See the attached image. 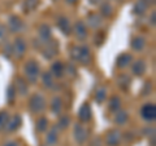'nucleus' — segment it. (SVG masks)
Segmentation results:
<instances>
[{"instance_id":"nucleus-3","label":"nucleus","mask_w":156,"mask_h":146,"mask_svg":"<svg viewBox=\"0 0 156 146\" xmlns=\"http://www.w3.org/2000/svg\"><path fill=\"white\" fill-rule=\"evenodd\" d=\"M46 108H47L46 98L41 93H35L30 97V100H29V110L33 114H41L46 110Z\"/></svg>"},{"instance_id":"nucleus-24","label":"nucleus","mask_w":156,"mask_h":146,"mask_svg":"<svg viewBox=\"0 0 156 146\" xmlns=\"http://www.w3.org/2000/svg\"><path fill=\"white\" fill-rule=\"evenodd\" d=\"M144 45H146V40L142 36H135V38H133V40H131V48H133L134 51H142Z\"/></svg>"},{"instance_id":"nucleus-22","label":"nucleus","mask_w":156,"mask_h":146,"mask_svg":"<svg viewBox=\"0 0 156 146\" xmlns=\"http://www.w3.org/2000/svg\"><path fill=\"white\" fill-rule=\"evenodd\" d=\"M61 110H62V101L60 97H55L51 102V111L55 115H58L61 113Z\"/></svg>"},{"instance_id":"nucleus-10","label":"nucleus","mask_w":156,"mask_h":146,"mask_svg":"<svg viewBox=\"0 0 156 146\" xmlns=\"http://www.w3.org/2000/svg\"><path fill=\"white\" fill-rule=\"evenodd\" d=\"M8 28H9V31L13 32V34L21 32L22 28H23L22 19L17 16H11L8 18Z\"/></svg>"},{"instance_id":"nucleus-29","label":"nucleus","mask_w":156,"mask_h":146,"mask_svg":"<svg viewBox=\"0 0 156 146\" xmlns=\"http://www.w3.org/2000/svg\"><path fill=\"white\" fill-rule=\"evenodd\" d=\"M107 98V89L104 87H100V88H98L96 93H95V101L98 104H101V102H104Z\"/></svg>"},{"instance_id":"nucleus-8","label":"nucleus","mask_w":156,"mask_h":146,"mask_svg":"<svg viewBox=\"0 0 156 146\" xmlns=\"http://www.w3.org/2000/svg\"><path fill=\"white\" fill-rule=\"evenodd\" d=\"M121 132L119 129H111L107 132L105 134V145L107 146H119V144L121 142Z\"/></svg>"},{"instance_id":"nucleus-12","label":"nucleus","mask_w":156,"mask_h":146,"mask_svg":"<svg viewBox=\"0 0 156 146\" xmlns=\"http://www.w3.org/2000/svg\"><path fill=\"white\" fill-rule=\"evenodd\" d=\"M21 124H22V118H21V115L16 114V115H13L12 118H9L5 129L8 131V132H16V131H17L20 127H21Z\"/></svg>"},{"instance_id":"nucleus-35","label":"nucleus","mask_w":156,"mask_h":146,"mask_svg":"<svg viewBox=\"0 0 156 146\" xmlns=\"http://www.w3.org/2000/svg\"><path fill=\"white\" fill-rule=\"evenodd\" d=\"M5 35H7V28L4 25H0V41H3L5 39Z\"/></svg>"},{"instance_id":"nucleus-33","label":"nucleus","mask_w":156,"mask_h":146,"mask_svg":"<svg viewBox=\"0 0 156 146\" xmlns=\"http://www.w3.org/2000/svg\"><path fill=\"white\" fill-rule=\"evenodd\" d=\"M68 124H69V118H68V116H61L56 127H57V129H65Z\"/></svg>"},{"instance_id":"nucleus-6","label":"nucleus","mask_w":156,"mask_h":146,"mask_svg":"<svg viewBox=\"0 0 156 146\" xmlns=\"http://www.w3.org/2000/svg\"><path fill=\"white\" fill-rule=\"evenodd\" d=\"M140 116L147 120V121H154L156 119V106L155 104H144L140 109Z\"/></svg>"},{"instance_id":"nucleus-16","label":"nucleus","mask_w":156,"mask_h":146,"mask_svg":"<svg viewBox=\"0 0 156 146\" xmlns=\"http://www.w3.org/2000/svg\"><path fill=\"white\" fill-rule=\"evenodd\" d=\"M146 70H147V66H146L144 61H142V60H138V61H135L134 64H131V72L136 76H142L146 72Z\"/></svg>"},{"instance_id":"nucleus-13","label":"nucleus","mask_w":156,"mask_h":146,"mask_svg":"<svg viewBox=\"0 0 156 146\" xmlns=\"http://www.w3.org/2000/svg\"><path fill=\"white\" fill-rule=\"evenodd\" d=\"M57 27L60 28V31L64 34V35H70L72 34V25H70V21L69 18L66 17H60L57 19Z\"/></svg>"},{"instance_id":"nucleus-26","label":"nucleus","mask_w":156,"mask_h":146,"mask_svg":"<svg viewBox=\"0 0 156 146\" xmlns=\"http://www.w3.org/2000/svg\"><path fill=\"white\" fill-rule=\"evenodd\" d=\"M42 81H43V84H44V87L52 88L53 84H55V78H53V75L51 74V71L44 72V74L42 75Z\"/></svg>"},{"instance_id":"nucleus-36","label":"nucleus","mask_w":156,"mask_h":146,"mask_svg":"<svg viewBox=\"0 0 156 146\" xmlns=\"http://www.w3.org/2000/svg\"><path fill=\"white\" fill-rule=\"evenodd\" d=\"M3 146H20L18 145V142H17V141H8V142H5V144H4Z\"/></svg>"},{"instance_id":"nucleus-17","label":"nucleus","mask_w":156,"mask_h":146,"mask_svg":"<svg viewBox=\"0 0 156 146\" xmlns=\"http://www.w3.org/2000/svg\"><path fill=\"white\" fill-rule=\"evenodd\" d=\"M87 25L91 28H98L101 26V16L99 13H90L87 14Z\"/></svg>"},{"instance_id":"nucleus-14","label":"nucleus","mask_w":156,"mask_h":146,"mask_svg":"<svg viewBox=\"0 0 156 146\" xmlns=\"http://www.w3.org/2000/svg\"><path fill=\"white\" fill-rule=\"evenodd\" d=\"M14 89H16V93H18L20 96L25 97L29 92V88H27V81L23 79V78H17L16 79V84L13 85Z\"/></svg>"},{"instance_id":"nucleus-31","label":"nucleus","mask_w":156,"mask_h":146,"mask_svg":"<svg viewBox=\"0 0 156 146\" xmlns=\"http://www.w3.org/2000/svg\"><path fill=\"white\" fill-rule=\"evenodd\" d=\"M130 85V78H128L126 75H121L119 78V87L122 89H128Z\"/></svg>"},{"instance_id":"nucleus-32","label":"nucleus","mask_w":156,"mask_h":146,"mask_svg":"<svg viewBox=\"0 0 156 146\" xmlns=\"http://www.w3.org/2000/svg\"><path fill=\"white\" fill-rule=\"evenodd\" d=\"M111 14H112V7L109 5V3L101 4V7H100V16L109 17Z\"/></svg>"},{"instance_id":"nucleus-18","label":"nucleus","mask_w":156,"mask_h":146,"mask_svg":"<svg viewBox=\"0 0 156 146\" xmlns=\"http://www.w3.org/2000/svg\"><path fill=\"white\" fill-rule=\"evenodd\" d=\"M131 61H133V57H131L129 53H122V55H120L119 57H117V67H121V69H125V67L130 66Z\"/></svg>"},{"instance_id":"nucleus-39","label":"nucleus","mask_w":156,"mask_h":146,"mask_svg":"<svg viewBox=\"0 0 156 146\" xmlns=\"http://www.w3.org/2000/svg\"><path fill=\"white\" fill-rule=\"evenodd\" d=\"M151 21V18H150ZM152 25H155V12H152Z\"/></svg>"},{"instance_id":"nucleus-37","label":"nucleus","mask_w":156,"mask_h":146,"mask_svg":"<svg viewBox=\"0 0 156 146\" xmlns=\"http://www.w3.org/2000/svg\"><path fill=\"white\" fill-rule=\"evenodd\" d=\"M90 3H91V4H94V5H96V4H99V3H100V0H90Z\"/></svg>"},{"instance_id":"nucleus-25","label":"nucleus","mask_w":156,"mask_h":146,"mask_svg":"<svg viewBox=\"0 0 156 146\" xmlns=\"http://www.w3.org/2000/svg\"><path fill=\"white\" fill-rule=\"evenodd\" d=\"M148 5H150L148 2H146V0H139L133 8L134 14H143L146 12V9L148 8Z\"/></svg>"},{"instance_id":"nucleus-38","label":"nucleus","mask_w":156,"mask_h":146,"mask_svg":"<svg viewBox=\"0 0 156 146\" xmlns=\"http://www.w3.org/2000/svg\"><path fill=\"white\" fill-rule=\"evenodd\" d=\"M78 2V0H66V3L68 4H76Z\"/></svg>"},{"instance_id":"nucleus-20","label":"nucleus","mask_w":156,"mask_h":146,"mask_svg":"<svg viewBox=\"0 0 156 146\" xmlns=\"http://www.w3.org/2000/svg\"><path fill=\"white\" fill-rule=\"evenodd\" d=\"M39 39L43 41V44H44L46 41H48L51 39V28L50 26L47 25H42L39 27Z\"/></svg>"},{"instance_id":"nucleus-2","label":"nucleus","mask_w":156,"mask_h":146,"mask_svg":"<svg viewBox=\"0 0 156 146\" xmlns=\"http://www.w3.org/2000/svg\"><path fill=\"white\" fill-rule=\"evenodd\" d=\"M23 75H25V80L35 84L41 75V67L35 60H29L25 66H23Z\"/></svg>"},{"instance_id":"nucleus-30","label":"nucleus","mask_w":156,"mask_h":146,"mask_svg":"<svg viewBox=\"0 0 156 146\" xmlns=\"http://www.w3.org/2000/svg\"><path fill=\"white\" fill-rule=\"evenodd\" d=\"M47 129H48V119L39 118L37 120V131L38 132H46Z\"/></svg>"},{"instance_id":"nucleus-21","label":"nucleus","mask_w":156,"mask_h":146,"mask_svg":"<svg viewBox=\"0 0 156 146\" xmlns=\"http://www.w3.org/2000/svg\"><path fill=\"white\" fill-rule=\"evenodd\" d=\"M128 119H129L128 113L124 111V110H119V111H116L113 121H115V124H117V125H122V124H125L126 121H128Z\"/></svg>"},{"instance_id":"nucleus-28","label":"nucleus","mask_w":156,"mask_h":146,"mask_svg":"<svg viewBox=\"0 0 156 146\" xmlns=\"http://www.w3.org/2000/svg\"><path fill=\"white\" fill-rule=\"evenodd\" d=\"M9 118H11V116H9L8 111H5V110H2V111H0V132L5 129Z\"/></svg>"},{"instance_id":"nucleus-23","label":"nucleus","mask_w":156,"mask_h":146,"mask_svg":"<svg viewBox=\"0 0 156 146\" xmlns=\"http://www.w3.org/2000/svg\"><path fill=\"white\" fill-rule=\"evenodd\" d=\"M39 0H25L22 4V11L25 13H31L38 7Z\"/></svg>"},{"instance_id":"nucleus-7","label":"nucleus","mask_w":156,"mask_h":146,"mask_svg":"<svg viewBox=\"0 0 156 146\" xmlns=\"http://www.w3.org/2000/svg\"><path fill=\"white\" fill-rule=\"evenodd\" d=\"M73 134H74V140L77 141L80 145L85 144L87 138H89V132H87V129L82 125L81 123H77L74 125V131H73Z\"/></svg>"},{"instance_id":"nucleus-9","label":"nucleus","mask_w":156,"mask_h":146,"mask_svg":"<svg viewBox=\"0 0 156 146\" xmlns=\"http://www.w3.org/2000/svg\"><path fill=\"white\" fill-rule=\"evenodd\" d=\"M91 118H92L91 106H90V104L85 102L80 108V110H78V119L81 120V123H87V121L91 120Z\"/></svg>"},{"instance_id":"nucleus-5","label":"nucleus","mask_w":156,"mask_h":146,"mask_svg":"<svg viewBox=\"0 0 156 146\" xmlns=\"http://www.w3.org/2000/svg\"><path fill=\"white\" fill-rule=\"evenodd\" d=\"M26 52V41L22 38H16L12 44V55L17 58H22Z\"/></svg>"},{"instance_id":"nucleus-1","label":"nucleus","mask_w":156,"mask_h":146,"mask_svg":"<svg viewBox=\"0 0 156 146\" xmlns=\"http://www.w3.org/2000/svg\"><path fill=\"white\" fill-rule=\"evenodd\" d=\"M70 56L78 64L87 65L91 61V51L86 45H74L70 49Z\"/></svg>"},{"instance_id":"nucleus-11","label":"nucleus","mask_w":156,"mask_h":146,"mask_svg":"<svg viewBox=\"0 0 156 146\" xmlns=\"http://www.w3.org/2000/svg\"><path fill=\"white\" fill-rule=\"evenodd\" d=\"M72 32H74L78 40H85L87 38V27L82 21H77L76 25L72 27Z\"/></svg>"},{"instance_id":"nucleus-34","label":"nucleus","mask_w":156,"mask_h":146,"mask_svg":"<svg viewBox=\"0 0 156 146\" xmlns=\"http://www.w3.org/2000/svg\"><path fill=\"white\" fill-rule=\"evenodd\" d=\"M7 97H8V101L9 102H13V100L16 98V89H14V87L13 85H9V88H8V92H7Z\"/></svg>"},{"instance_id":"nucleus-4","label":"nucleus","mask_w":156,"mask_h":146,"mask_svg":"<svg viewBox=\"0 0 156 146\" xmlns=\"http://www.w3.org/2000/svg\"><path fill=\"white\" fill-rule=\"evenodd\" d=\"M57 51H58V43L52 40V39H50V40L43 44V56H44L47 60H51V58L55 57Z\"/></svg>"},{"instance_id":"nucleus-15","label":"nucleus","mask_w":156,"mask_h":146,"mask_svg":"<svg viewBox=\"0 0 156 146\" xmlns=\"http://www.w3.org/2000/svg\"><path fill=\"white\" fill-rule=\"evenodd\" d=\"M57 141H58V129L57 127H52L51 129H48V132L46 134V145L53 146L57 144Z\"/></svg>"},{"instance_id":"nucleus-27","label":"nucleus","mask_w":156,"mask_h":146,"mask_svg":"<svg viewBox=\"0 0 156 146\" xmlns=\"http://www.w3.org/2000/svg\"><path fill=\"white\" fill-rule=\"evenodd\" d=\"M121 108V100L119 97H111L109 98V104H108V109L111 111H119Z\"/></svg>"},{"instance_id":"nucleus-19","label":"nucleus","mask_w":156,"mask_h":146,"mask_svg":"<svg viewBox=\"0 0 156 146\" xmlns=\"http://www.w3.org/2000/svg\"><path fill=\"white\" fill-rule=\"evenodd\" d=\"M51 74L53 75V78H62L65 74V66L62 62H55L52 64V67H51Z\"/></svg>"}]
</instances>
